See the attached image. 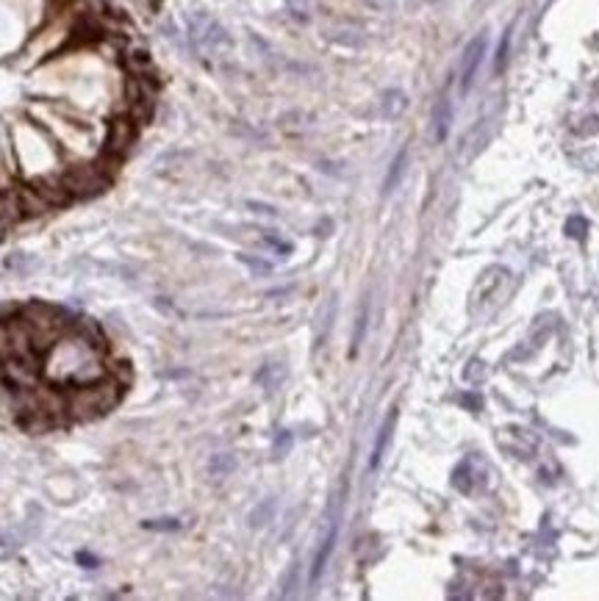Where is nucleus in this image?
<instances>
[{"label":"nucleus","instance_id":"nucleus-4","mask_svg":"<svg viewBox=\"0 0 599 601\" xmlns=\"http://www.w3.org/2000/svg\"><path fill=\"white\" fill-rule=\"evenodd\" d=\"M483 59H486V37H477V39L469 42V48L464 53V61H461V89L464 92H469V86L475 83V75H477Z\"/></svg>","mask_w":599,"mask_h":601},{"label":"nucleus","instance_id":"nucleus-16","mask_svg":"<svg viewBox=\"0 0 599 601\" xmlns=\"http://www.w3.org/2000/svg\"><path fill=\"white\" fill-rule=\"evenodd\" d=\"M289 446H292V435L283 433V435L278 438V444H275V452H278V455H281V452H289Z\"/></svg>","mask_w":599,"mask_h":601},{"label":"nucleus","instance_id":"nucleus-15","mask_svg":"<svg viewBox=\"0 0 599 601\" xmlns=\"http://www.w3.org/2000/svg\"><path fill=\"white\" fill-rule=\"evenodd\" d=\"M242 261H245L247 266H253L256 272H269V264H264V261H258V258H250V255H242Z\"/></svg>","mask_w":599,"mask_h":601},{"label":"nucleus","instance_id":"nucleus-14","mask_svg":"<svg viewBox=\"0 0 599 601\" xmlns=\"http://www.w3.org/2000/svg\"><path fill=\"white\" fill-rule=\"evenodd\" d=\"M75 560H78L84 568H89V571H95V568L100 565V557H95L92 551H78V554H75Z\"/></svg>","mask_w":599,"mask_h":601},{"label":"nucleus","instance_id":"nucleus-5","mask_svg":"<svg viewBox=\"0 0 599 601\" xmlns=\"http://www.w3.org/2000/svg\"><path fill=\"white\" fill-rule=\"evenodd\" d=\"M394 424H397V411H391V413L386 416V422H383V427H380V433H377L369 469H377V466H380V460H383V455H386V449H388V441H391V435H394Z\"/></svg>","mask_w":599,"mask_h":601},{"label":"nucleus","instance_id":"nucleus-7","mask_svg":"<svg viewBox=\"0 0 599 601\" xmlns=\"http://www.w3.org/2000/svg\"><path fill=\"white\" fill-rule=\"evenodd\" d=\"M406 164H408V150L403 147V150L397 152V158L391 161V169H388V175H386V183H383V194H391V191L397 188L399 177H403V172H406Z\"/></svg>","mask_w":599,"mask_h":601},{"label":"nucleus","instance_id":"nucleus-13","mask_svg":"<svg viewBox=\"0 0 599 601\" xmlns=\"http://www.w3.org/2000/svg\"><path fill=\"white\" fill-rule=\"evenodd\" d=\"M231 469H234V457H231V455H217V457L211 460V471H214L217 477L228 474Z\"/></svg>","mask_w":599,"mask_h":601},{"label":"nucleus","instance_id":"nucleus-3","mask_svg":"<svg viewBox=\"0 0 599 601\" xmlns=\"http://www.w3.org/2000/svg\"><path fill=\"white\" fill-rule=\"evenodd\" d=\"M136 128H139V125L131 119V114L117 117V119L108 125V133H106V155L114 158V161H120V158L128 152V147L133 144Z\"/></svg>","mask_w":599,"mask_h":601},{"label":"nucleus","instance_id":"nucleus-6","mask_svg":"<svg viewBox=\"0 0 599 601\" xmlns=\"http://www.w3.org/2000/svg\"><path fill=\"white\" fill-rule=\"evenodd\" d=\"M336 535H339V524L333 521V524H330V529H327V535H325V540H322V546H319V554H316V560H314V568H311V582H316V579L322 576V571H325V565H327V557H330V551H333Z\"/></svg>","mask_w":599,"mask_h":601},{"label":"nucleus","instance_id":"nucleus-10","mask_svg":"<svg viewBox=\"0 0 599 601\" xmlns=\"http://www.w3.org/2000/svg\"><path fill=\"white\" fill-rule=\"evenodd\" d=\"M380 106H383V114H386V117H397V114L406 111V95H403V92H386L383 100H380Z\"/></svg>","mask_w":599,"mask_h":601},{"label":"nucleus","instance_id":"nucleus-8","mask_svg":"<svg viewBox=\"0 0 599 601\" xmlns=\"http://www.w3.org/2000/svg\"><path fill=\"white\" fill-rule=\"evenodd\" d=\"M433 122H436V139L444 141V136H447V130H450V100H447V97H441V100L436 103Z\"/></svg>","mask_w":599,"mask_h":601},{"label":"nucleus","instance_id":"nucleus-12","mask_svg":"<svg viewBox=\"0 0 599 601\" xmlns=\"http://www.w3.org/2000/svg\"><path fill=\"white\" fill-rule=\"evenodd\" d=\"M17 546H20V543H17V540H15V538H12L6 529H0V560L12 557V554L17 551Z\"/></svg>","mask_w":599,"mask_h":601},{"label":"nucleus","instance_id":"nucleus-11","mask_svg":"<svg viewBox=\"0 0 599 601\" xmlns=\"http://www.w3.org/2000/svg\"><path fill=\"white\" fill-rule=\"evenodd\" d=\"M144 529H153V532H175V529H180V521H178V518H150V521H144Z\"/></svg>","mask_w":599,"mask_h":601},{"label":"nucleus","instance_id":"nucleus-1","mask_svg":"<svg viewBox=\"0 0 599 601\" xmlns=\"http://www.w3.org/2000/svg\"><path fill=\"white\" fill-rule=\"evenodd\" d=\"M45 374L64 388H81L106 377V355L100 335L92 327L64 330L42 355Z\"/></svg>","mask_w":599,"mask_h":601},{"label":"nucleus","instance_id":"nucleus-2","mask_svg":"<svg viewBox=\"0 0 599 601\" xmlns=\"http://www.w3.org/2000/svg\"><path fill=\"white\" fill-rule=\"evenodd\" d=\"M122 396V385L111 377H100L89 385L81 388H70L67 396V413H73L75 419H95L108 413Z\"/></svg>","mask_w":599,"mask_h":601},{"label":"nucleus","instance_id":"nucleus-9","mask_svg":"<svg viewBox=\"0 0 599 601\" xmlns=\"http://www.w3.org/2000/svg\"><path fill=\"white\" fill-rule=\"evenodd\" d=\"M37 266H39V261H34V258L26 255V253H12V255L6 258V269H9V272H17V275H31Z\"/></svg>","mask_w":599,"mask_h":601}]
</instances>
